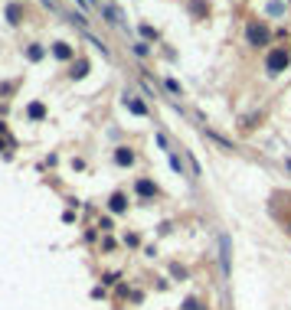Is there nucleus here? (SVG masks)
Listing matches in <instances>:
<instances>
[{
    "label": "nucleus",
    "mask_w": 291,
    "mask_h": 310,
    "mask_svg": "<svg viewBox=\"0 0 291 310\" xmlns=\"http://www.w3.org/2000/svg\"><path fill=\"white\" fill-rule=\"evenodd\" d=\"M115 160L121 163V167H131V163H134V154H131L128 147H118V150H115Z\"/></svg>",
    "instance_id": "obj_5"
},
{
    "label": "nucleus",
    "mask_w": 291,
    "mask_h": 310,
    "mask_svg": "<svg viewBox=\"0 0 291 310\" xmlns=\"http://www.w3.org/2000/svg\"><path fill=\"white\" fill-rule=\"evenodd\" d=\"M134 52H137V56H148L151 49H148V43H134Z\"/></svg>",
    "instance_id": "obj_12"
},
{
    "label": "nucleus",
    "mask_w": 291,
    "mask_h": 310,
    "mask_svg": "<svg viewBox=\"0 0 291 310\" xmlns=\"http://www.w3.org/2000/svg\"><path fill=\"white\" fill-rule=\"evenodd\" d=\"M167 160H170V167H174V170H177V173H180V176H183V163H180V157L174 154V150H170V154H167Z\"/></svg>",
    "instance_id": "obj_9"
},
{
    "label": "nucleus",
    "mask_w": 291,
    "mask_h": 310,
    "mask_svg": "<svg viewBox=\"0 0 291 310\" xmlns=\"http://www.w3.org/2000/svg\"><path fill=\"white\" fill-rule=\"evenodd\" d=\"M88 4H92V0H88Z\"/></svg>",
    "instance_id": "obj_16"
},
{
    "label": "nucleus",
    "mask_w": 291,
    "mask_h": 310,
    "mask_svg": "<svg viewBox=\"0 0 291 310\" xmlns=\"http://www.w3.org/2000/svg\"><path fill=\"white\" fill-rule=\"evenodd\" d=\"M249 43H268V30L262 23H249Z\"/></svg>",
    "instance_id": "obj_2"
},
{
    "label": "nucleus",
    "mask_w": 291,
    "mask_h": 310,
    "mask_svg": "<svg viewBox=\"0 0 291 310\" xmlns=\"http://www.w3.org/2000/svg\"><path fill=\"white\" fill-rule=\"evenodd\" d=\"M124 108H128V111H134V114H141V118L148 114V108H144L141 101L134 98V95H124Z\"/></svg>",
    "instance_id": "obj_3"
},
{
    "label": "nucleus",
    "mask_w": 291,
    "mask_h": 310,
    "mask_svg": "<svg viewBox=\"0 0 291 310\" xmlns=\"http://www.w3.org/2000/svg\"><path fill=\"white\" fill-rule=\"evenodd\" d=\"M219 248H223V255H219L223 258V274H229V235L219 238Z\"/></svg>",
    "instance_id": "obj_4"
},
{
    "label": "nucleus",
    "mask_w": 291,
    "mask_h": 310,
    "mask_svg": "<svg viewBox=\"0 0 291 310\" xmlns=\"http://www.w3.org/2000/svg\"><path fill=\"white\" fill-rule=\"evenodd\" d=\"M85 62H75V66H72V79H82V75H85Z\"/></svg>",
    "instance_id": "obj_10"
},
{
    "label": "nucleus",
    "mask_w": 291,
    "mask_h": 310,
    "mask_svg": "<svg viewBox=\"0 0 291 310\" xmlns=\"http://www.w3.org/2000/svg\"><path fill=\"white\" fill-rule=\"evenodd\" d=\"M167 88H170V92H174V95H180V82H174V79H167Z\"/></svg>",
    "instance_id": "obj_13"
},
{
    "label": "nucleus",
    "mask_w": 291,
    "mask_h": 310,
    "mask_svg": "<svg viewBox=\"0 0 291 310\" xmlns=\"http://www.w3.org/2000/svg\"><path fill=\"white\" fill-rule=\"evenodd\" d=\"M288 235H291V225H288Z\"/></svg>",
    "instance_id": "obj_15"
},
{
    "label": "nucleus",
    "mask_w": 291,
    "mask_h": 310,
    "mask_svg": "<svg viewBox=\"0 0 291 310\" xmlns=\"http://www.w3.org/2000/svg\"><path fill=\"white\" fill-rule=\"evenodd\" d=\"M7 17H10V23H20V10H17V7H10V10H7Z\"/></svg>",
    "instance_id": "obj_11"
},
{
    "label": "nucleus",
    "mask_w": 291,
    "mask_h": 310,
    "mask_svg": "<svg viewBox=\"0 0 291 310\" xmlns=\"http://www.w3.org/2000/svg\"><path fill=\"white\" fill-rule=\"evenodd\" d=\"M288 62H291V52L285 49V46H278V49H272L265 56V72L268 75H278V72H285V69H288Z\"/></svg>",
    "instance_id": "obj_1"
},
{
    "label": "nucleus",
    "mask_w": 291,
    "mask_h": 310,
    "mask_svg": "<svg viewBox=\"0 0 291 310\" xmlns=\"http://www.w3.org/2000/svg\"><path fill=\"white\" fill-rule=\"evenodd\" d=\"M137 193H141V196H154V193H157V186L151 183V180H137Z\"/></svg>",
    "instance_id": "obj_7"
},
{
    "label": "nucleus",
    "mask_w": 291,
    "mask_h": 310,
    "mask_svg": "<svg viewBox=\"0 0 291 310\" xmlns=\"http://www.w3.org/2000/svg\"><path fill=\"white\" fill-rule=\"evenodd\" d=\"M53 56H56V59H69V56H72V49H69L66 43H56V46H53Z\"/></svg>",
    "instance_id": "obj_8"
},
{
    "label": "nucleus",
    "mask_w": 291,
    "mask_h": 310,
    "mask_svg": "<svg viewBox=\"0 0 291 310\" xmlns=\"http://www.w3.org/2000/svg\"><path fill=\"white\" fill-rule=\"evenodd\" d=\"M183 310H200V304H197V300L190 297V300H186V304H183Z\"/></svg>",
    "instance_id": "obj_14"
},
{
    "label": "nucleus",
    "mask_w": 291,
    "mask_h": 310,
    "mask_svg": "<svg viewBox=\"0 0 291 310\" xmlns=\"http://www.w3.org/2000/svg\"><path fill=\"white\" fill-rule=\"evenodd\" d=\"M108 206H112V212H124V209H128V196H124V193H115Z\"/></svg>",
    "instance_id": "obj_6"
}]
</instances>
